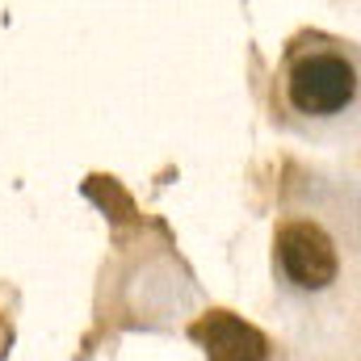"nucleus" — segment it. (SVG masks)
Returning a JSON list of instances; mask_svg holds the SVG:
<instances>
[{"mask_svg":"<svg viewBox=\"0 0 361 361\" xmlns=\"http://www.w3.org/2000/svg\"><path fill=\"white\" fill-rule=\"evenodd\" d=\"M193 341L206 349V361H265V336L231 311H210L193 324Z\"/></svg>","mask_w":361,"mask_h":361,"instance_id":"7ed1b4c3","label":"nucleus"},{"mask_svg":"<svg viewBox=\"0 0 361 361\" xmlns=\"http://www.w3.org/2000/svg\"><path fill=\"white\" fill-rule=\"evenodd\" d=\"M357 76L341 55H311L290 72V101L302 114H336L353 101Z\"/></svg>","mask_w":361,"mask_h":361,"instance_id":"f257e3e1","label":"nucleus"},{"mask_svg":"<svg viewBox=\"0 0 361 361\" xmlns=\"http://www.w3.org/2000/svg\"><path fill=\"white\" fill-rule=\"evenodd\" d=\"M277 261L286 277L302 290H324L336 281V244L315 227V223H286L277 231Z\"/></svg>","mask_w":361,"mask_h":361,"instance_id":"f03ea898","label":"nucleus"}]
</instances>
